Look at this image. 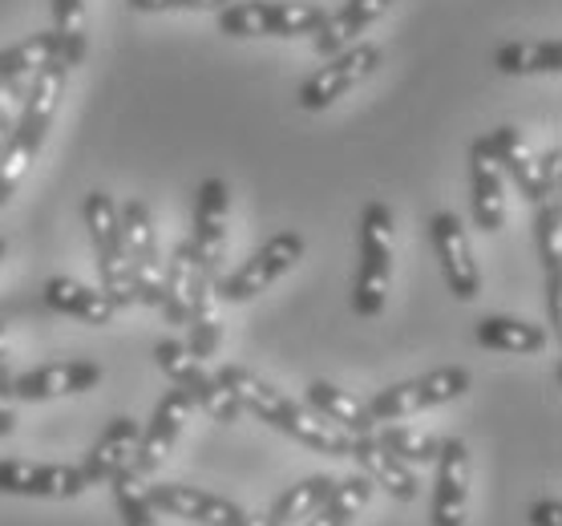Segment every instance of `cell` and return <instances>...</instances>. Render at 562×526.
Here are the masks:
<instances>
[{
	"label": "cell",
	"mask_w": 562,
	"mask_h": 526,
	"mask_svg": "<svg viewBox=\"0 0 562 526\" xmlns=\"http://www.w3.org/2000/svg\"><path fill=\"white\" fill-rule=\"evenodd\" d=\"M53 37H57V61H65L69 69L86 61V53H90L86 0H53Z\"/></svg>",
	"instance_id": "28"
},
{
	"label": "cell",
	"mask_w": 562,
	"mask_h": 526,
	"mask_svg": "<svg viewBox=\"0 0 562 526\" xmlns=\"http://www.w3.org/2000/svg\"><path fill=\"white\" fill-rule=\"evenodd\" d=\"M437 486H434V526H465L470 518V446L449 437L437 449Z\"/></svg>",
	"instance_id": "16"
},
{
	"label": "cell",
	"mask_w": 562,
	"mask_h": 526,
	"mask_svg": "<svg viewBox=\"0 0 562 526\" xmlns=\"http://www.w3.org/2000/svg\"><path fill=\"white\" fill-rule=\"evenodd\" d=\"M473 385V377L465 365H441V369L425 372V377H413V381H401V385L376 389L364 405L369 413L381 422H405L413 413L437 410V405H449V401L465 398Z\"/></svg>",
	"instance_id": "6"
},
{
	"label": "cell",
	"mask_w": 562,
	"mask_h": 526,
	"mask_svg": "<svg viewBox=\"0 0 562 526\" xmlns=\"http://www.w3.org/2000/svg\"><path fill=\"white\" fill-rule=\"evenodd\" d=\"M333 482L336 478H328V474H312V478H304V482L288 486L280 499H276V506L268 511L271 526H295V523H304V518H312L319 502L328 499Z\"/></svg>",
	"instance_id": "31"
},
{
	"label": "cell",
	"mask_w": 562,
	"mask_h": 526,
	"mask_svg": "<svg viewBox=\"0 0 562 526\" xmlns=\"http://www.w3.org/2000/svg\"><path fill=\"white\" fill-rule=\"evenodd\" d=\"M429 239H434L437 264H441L449 292L458 295V300H465V304L477 300V292H482V271H477V259H473L465 223L453 211H437L429 219Z\"/></svg>",
	"instance_id": "14"
},
{
	"label": "cell",
	"mask_w": 562,
	"mask_h": 526,
	"mask_svg": "<svg viewBox=\"0 0 562 526\" xmlns=\"http://www.w3.org/2000/svg\"><path fill=\"white\" fill-rule=\"evenodd\" d=\"M134 13H218L231 0H126Z\"/></svg>",
	"instance_id": "36"
},
{
	"label": "cell",
	"mask_w": 562,
	"mask_h": 526,
	"mask_svg": "<svg viewBox=\"0 0 562 526\" xmlns=\"http://www.w3.org/2000/svg\"><path fill=\"white\" fill-rule=\"evenodd\" d=\"M102 365L98 360H49L37 369L13 377L16 401H57V398H77L102 385Z\"/></svg>",
	"instance_id": "17"
},
{
	"label": "cell",
	"mask_w": 562,
	"mask_h": 526,
	"mask_svg": "<svg viewBox=\"0 0 562 526\" xmlns=\"http://www.w3.org/2000/svg\"><path fill=\"white\" fill-rule=\"evenodd\" d=\"M348 458H352L360 474L369 478L376 490H384L389 499H396V502L422 499V478H417V470H413V466H405L401 458H393V454H389V449H384L372 434L352 437Z\"/></svg>",
	"instance_id": "18"
},
{
	"label": "cell",
	"mask_w": 562,
	"mask_h": 526,
	"mask_svg": "<svg viewBox=\"0 0 562 526\" xmlns=\"http://www.w3.org/2000/svg\"><path fill=\"white\" fill-rule=\"evenodd\" d=\"M227 223H231V187L223 179H203L194 191V232H191V251L199 259V268L206 276L223 271V256H227Z\"/></svg>",
	"instance_id": "13"
},
{
	"label": "cell",
	"mask_w": 562,
	"mask_h": 526,
	"mask_svg": "<svg viewBox=\"0 0 562 526\" xmlns=\"http://www.w3.org/2000/svg\"><path fill=\"white\" fill-rule=\"evenodd\" d=\"M4 328H9V324H4V321H0V340H4Z\"/></svg>",
	"instance_id": "42"
},
{
	"label": "cell",
	"mask_w": 562,
	"mask_h": 526,
	"mask_svg": "<svg viewBox=\"0 0 562 526\" xmlns=\"http://www.w3.org/2000/svg\"><path fill=\"white\" fill-rule=\"evenodd\" d=\"M49 57H57V37H53V29L16 41V45H9V49H0V86L29 78V74H33L37 65L49 61Z\"/></svg>",
	"instance_id": "33"
},
{
	"label": "cell",
	"mask_w": 562,
	"mask_h": 526,
	"mask_svg": "<svg viewBox=\"0 0 562 526\" xmlns=\"http://www.w3.org/2000/svg\"><path fill=\"white\" fill-rule=\"evenodd\" d=\"M45 304L61 316H74L81 324H93V328H110L117 316V304L102 288H90V283L74 280V276H53L45 283Z\"/></svg>",
	"instance_id": "24"
},
{
	"label": "cell",
	"mask_w": 562,
	"mask_h": 526,
	"mask_svg": "<svg viewBox=\"0 0 562 526\" xmlns=\"http://www.w3.org/2000/svg\"><path fill=\"white\" fill-rule=\"evenodd\" d=\"M372 490L376 486L364 474L340 478V482H333L328 499L316 506V514L304 518V526H352V518L372 502Z\"/></svg>",
	"instance_id": "29"
},
{
	"label": "cell",
	"mask_w": 562,
	"mask_h": 526,
	"mask_svg": "<svg viewBox=\"0 0 562 526\" xmlns=\"http://www.w3.org/2000/svg\"><path fill=\"white\" fill-rule=\"evenodd\" d=\"M142 425L134 417H114L105 425L98 441L90 446L86 462H81V474H86V486H102L114 474H122L126 466H134V449H138Z\"/></svg>",
	"instance_id": "21"
},
{
	"label": "cell",
	"mask_w": 562,
	"mask_h": 526,
	"mask_svg": "<svg viewBox=\"0 0 562 526\" xmlns=\"http://www.w3.org/2000/svg\"><path fill=\"white\" fill-rule=\"evenodd\" d=\"M16 429V389L13 369H9V352L0 348V437H13Z\"/></svg>",
	"instance_id": "37"
},
{
	"label": "cell",
	"mask_w": 562,
	"mask_h": 526,
	"mask_svg": "<svg viewBox=\"0 0 562 526\" xmlns=\"http://www.w3.org/2000/svg\"><path fill=\"white\" fill-rule=\"evenodd\" d=\"M307 405H312L324 422H333L336 429H345L348 437H364L376 429V417L369 413V405H364L357 393L333 385V381H312V385H307Z\"/></svg>",
	"instance_id": "25"
},
{
	"label": "cell",
	"mask_w": 562,
	"mask_h": 526,
	"mask_svg": "<svg viewBox=\"0 0 562 526\" xmlns=\"http://www.w3.org/2000/svg\"><path fill=\"white\" fill-rule=\"evenodd\" d=\"M146 494H150L158 514H170V518H182V523L194 526H231L244 514L239 502L211 494V490L187 486V482H146Z\"/></svg>",
	"instance_id": "15"
},
{
	"label": "cell",
	"mask_w": 562,
	"mask_h": 526,
	"mask_svg": "<svg viewBox=\"0 0 562 526\" xmlns=\"http://www.w3.org/2000/svg\"><path fill=\"white\" fill-rule=\"evenodd\" d=\"M191 413H194V401L187 398L182 389L170 385L167 393L158 398L150 422L142 425L138 449H134V470H138L142 478L158 474V470L167 466V458L175 454V446H179L182 429H187V422H191Z\"/></svg>",
	"instance_id": "11"
},
{
	"label": "cell",
	"mask_w": 562,
	"mask_h": 526,
	"mask_svg": "<svg viewBox=\"0 0 562 526\" xmlns=\"http://www.w3.org/2000/svg\"><path fill=\"white\" fill-rule=\"evenodd\" d=\"M319 4L300 0H231L215 13L218 33L227 37H312L324 25Z\"/></svg>",
	"instance_id": "4"
},
{
	"label": "cell",
	"mask_w": 562,
	"mask_h": 526,
	"mask_svg": "<svg viewBox=\"0 0 562 526\" xmlns=\"http://www.w3.org/2000/svg\"><path fill=\"white\" fill-rule=\"evenodd\" d=\"M218 381L239 398L244 413H256L259 422H268L271 429L288 434L300 446L316 449V454H328V458H348V446L352 437L345 429H336L333 422H324L307 401L288 398L283 389H276L271 381H263L259 372H251L247 365H223L215 372Z\"/></svg>",
	"instance_id": "1"
},
{
	"label": "cell",
	"mask_w": 562,
	"mask_h": 526,
	"mask_svg": "<svg viewBox=\"0 0 562 526\" xmlns=\"http://www.w3.org/2000/svg\"><path fill=\"white\" fill-rule=\"evenodd\" d=\"M393 288V211L389 203H369L360 215V264L352 283V309L364 321H376Z\"/></svg>",
	"instance_id": "3"
},
{
	"label": "cell",
	"mask_w": 562,
	"mask_h": 526,
	"mask_svg": "<svg viewBox=\"0 0 562 526\" xmlns=\"http://www.w3.org/2000/svg\"><path fill=\"white\" fill-rule=\"evenodd\" d=\"M494 69L506 78H535V74H559L562 69V41H510L494 53Z\"/></svg>",
	"instance_id": "27"
},
{
	"label": "cell",
	"mask_w": 562,
	"mask_h": 526,
	"mask_svg": "<svg viewBox=\"0 0 562 526\" xmlns=\"http://www.w3.org/2000/svg\"><path fill=\"white\" fill-rule=\"evenodd\" d=\"M535 239H538V259H542L547 276L550 271H562V203L559 199L538 203Z\"/></svg>",
	"instance_id": "35"
},
{
	"label": "cell",
	"mask_w": 562,
	"mask_h": 526,
	"mask_svg": "<svg viewBox=\"0 0 562 526\" xmlns=\"http://www.w3.org/2000/svg\"><path fill=\"white\" fill-rule=\"evenodd\" d=\"M376 69H381V45L357 41V45H348V49L324 57V65L295 90V105L307 110V114H319V110H328V105L340 102L345 93L357 90L360 81H369Z\"/></svg>",
	"instance_id": "10"
},
{
	"label": "cell",
	"mask_w": 562,
	"mask_h": 526,
	"mask_svg": "<svg viewBox=\"0 0 562 526\" xmlns=\"http://www.w3.org/2000/svg\"><path fill=\"white\" fill-rule=\"evenodd\" d=\"M304 235L300 232H280L271 235L268 244L251 251V256L231 271L227 280H215V295L218 304H247L256 300L259 292H268L271 283H280L288 271L304 259Z\"/></svg>",
	"instance_id": "9"
},
{
	"label": "cell",
	"mask_w": 562,
	"mask_h": 526,
	"mask_svg": "<svg viewBox=\"0 0 562 526\" xmlns=\"http://www.w3.org/2000/svg\"><path fill=\"white\" fill-rule=\"evenodd\" d=\"M86 227H90L93 244V264H98V280L102 292L114 300L117 309L134 304V283H130V264H126V244H122V219H117V203L105 191H90L81 203Z\"/></svg>",
	"instance_id": "7"
},
{
	"label": "cell",
	"mask_w": 562,
	"mask_h": 526,
	"mask_svg": "<svg viewBox=\"0 0 562 526\" xmlns=\"http://www.w3.org/2000/svg\"><path fill=\"white\" fill-rule=\"evenodd\" d=\"M110 486H114L122 526H158V511H154L150 494H146V478H142L134 466H126L122 474L110 478Z\"/></svg>",
	"instance_id": "34"
},
{
	"label": "cell",
	"mask_w": 562,
	"mask_h": 526,
	"mask_svg": "<svg viewBox=\"0 0 562 526\" xmlns=\"http://www.w3.org/2000/svg\"><path fill=\"white\" fill-rule=\"evenodd\" d=\"M154 365L167 372L170 385L182 389V393L194 401V410H203L211 422L235 425L239 417H244L239 398H235V393H231V389L223 385L215 372L206 369L203 360L194 357L182 340H158V345H154Z\"/></svg>",
	"instance_id": "5"
},
{
	"label": "cell",
	"mask_w": 562,
	"mask_h": 526,
	"mask_svg": "<svg viewBox=\"0 0 562 526\" xmlns=\"http://www.w3.org/2000/svg\"><path fill=\"white\" fill-rule=\"evenodd\" d=\"M81 466L65 462H25V458H0V494L13 499H81L86 494Z\"/></svg>",
	"instance_id": "12"
},
{
	"label": "cell",
	"mask_w": 562,
	"mask_h": 526,
	"mask_svg": "<svg viewBox=\"0 0 562 526\" xmlns=\"http://www.w3.org/2000/svg\"><path fill=\"white\" fill-rule=\"evenodd\" d=\"M69 65L49 57L45 65H37L33 74H29V90H25V102H21V114L13 122V134L4 142V150H0V206L9 203L16 194V187L25 182L29 167L37 163L41 146L49 138V126L53 117H57V105L65 98V86H69Z\"/></svg>",
	"instance_id": "2"
},
{
	"label": "cell",
	"mask_w": 562,
	"mask_h": 526,
	"mask_svg": "<svg viewBox=\"0 0 562 526\" xmlns=\"http://www.w3.org/2000/svg\"><path fill=\"white\" fill-rule=\"evenodd\" d=\"M477 146L498 163L502 179H510L530 203H547L550 194L542 187V175H538V155L530 150V142L518 134V126H498L494 134L477 138Z\"/></svg>",
	"instance_id": "19"
},
{
	"label": "cell",
	"mask_w": 562,
	"mask_h": 526,
	"mask_svg": "<svg viewBox=\"0 0 562 526\" xmlns=\"http://www.w3.org/2000/svg\"><path fill=\"white\" fill-rule=\"evenodd\" d=\"M4 256H9V244H4V239H0V259H4Z\"/></svg>",
	"instance_id": "41"
},
{
	"label": "cell",
	"mask_w": 562,
	"mask_h": 526,
	"mask_svg": "<svg viewBox=\"0 0 562 526\" xmlns=\"http://www.w3.org/2000/svg\"><path fill=\"white\" fill-rule=\"evenodd\" d=\"M372 437L381 441L393 458H401L405 466H434L437 462V449H441V437H434L429 429H417V425H376Z\"/></svg>",
	"instance_id": "32"
},
{
	"label": "cell",
	"mask_w": 562,
	"mask_h": 526,
	"mask_svg": "<svg viewBox=\"0 0 562 526\" xmlns=\"http://www.w3.org/2000/svg\"><path fill=\"white\" fill-rule=\"evenodd\" d=\"M231 526H271V518H268V511H263V514H247V511H244Z\"/></svg>",
	"instance_id": "40"
},
{
	"label": "cell",
	"mask_w": 562,
	"mask_h": 526,
	"mask_svg": "<svg viewBox=\"0 0 562 526\" xmlns=\"http://www.w3.org/2000/svg\"><path fill=\"white\" fill-rule=\"evenodd\" d=\"M117 219H122V244H126L134 304L158 309L162 304V247H158L154 211L142 199H130V203L117 206Z\"/></svg>",
	"instance_id": "8"
},
{
	"label": "cell",
	"mask_w": 562,
	"mask_h": 526,
	"mask_svg": "<svg viewBox=\"0 0 562 526\" xmlns=\"http://www.w3.org/2000/svg\"><path fill=\"white\" fill-rule=\"evenodd\" d=\"M389 4L393 0H345L336 13L324 16V25L312 33V49L319 57H333V53L348 49V45H357L360 33L369 25H376L384 13H389Z\"/></svg>",
	"instance_id": "23"
},
{
	"label": "cell",
	"mask_w": 562,
	"mask_h": 526,
	"mask_svg": "<svg viewBox=\"0 0 562 526\" xmlns=\"http://www.w3.org/2000/svg\"><path fill=\"white\" fill-rule=\"evenodd\" d=\"M470 206L477 232L494 235L506 227V179L477 142L470 146Z\"/></svg>",
	"instance_id": "22"
},
{
	"label": "cell",
	"mask_w": 562,
	"mask_h": 526,
	"mask_svg": "<svg viewBox=\"0 0 562 526\" xmlns=\"http://www.w3.org/2000/svg\"><path fill=\"white\" fill-rule=\"evenodd\" d=\"M211 280H215V276H206V271L199 268V259H194V251H191V239H182V244L170 251L167 268H162V304H158V312L167 316V324L187 328L194 295Z\"/></svg>",
	"instance_id": "20"
},
{
	"label": "cell",
	"mask_w": 562,
	"mask_h": 526,
	"mask_svg": "<svg viewBox=\"0 0 562 526\" xmlns=\"http://www.w3.org/2000/svg\"><path fill=\"white\" fill-rule=\"evenodd\" d=\"M530 526H562V499L559 494L535 502V511H530Z\"/></svg>",
	"instance_id": "39"
},
{
	"label": "cell",
	"mask_w": 562,
	"mask_h": 526,
	"mask_svg": "<svg viewBox=\"0 0 562 526\" xmlns=\"http://www.w3.org/2000/svg\"><path fill=\"white\" fill-rule=\"evenodd\" d=\"M182 345L191 348L199 360L215 357L218 345H223V316H218L215 280L203 283V288H199V295H194L191 316H187V340H182Z\"/></svg>",
	"instance_id": "30"
},
{
	"label": "cell",
	"mask_w": 562,
	"mask_h": 526,
	"mask_svg": "<svg viewBox=\"0 0 562 526\" xmlns=\"http://www.w3.org/2000/svg\"><path fill=\"white\" fill-rule=\"evenodd\" d=\"M25 90H29V78L0 86V150H4L9 134H13V122L21 114V102H25Z\"/></svg>",
	"instance_id": "38"
},
{
	"label": "cell",
	"mask_w": 562,
	"mask_h": 526,
	"mask_svg": "<svg viewBox=\"0 0 562 526\" xmlns=\"http://www.w3.org/2000/svg\"><path fill=\"white\" fill-rule=\"evenodd\" d=\"M473 340L494 352H510V357H535L550 345V333L542 324L518 321V316H482L473 328Z\"/></svg>",
	"instance_id": "26"
}]
</instances>
